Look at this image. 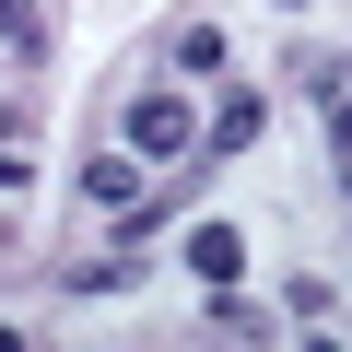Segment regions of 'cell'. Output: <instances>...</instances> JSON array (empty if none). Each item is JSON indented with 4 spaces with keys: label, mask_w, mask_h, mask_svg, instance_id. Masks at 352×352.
I'll use <instances>...</instances> for the list:
<instances>
[{
    "label": "cell",
    "mask_w": 352,
    "mask_h": 352,
    "mask_svg": "<svg viewBox=\"0 0 352 352\" xmlns=\"http://www.w3.org/2000/svg\"><path fill=\"white\" fill-rule=\"evenodd\" d=\"M118 118H129V153H141V164H164V153H188V94H129Z\"/></svg>",
    "instance_id": "1"
},
{
    "label": "cell",
    "mask_w": 352,
    "mask_h": 352,
    "mask_svg": "<svg viewBox=\"0 0 352 352\" xmlns=\"http://www.w3.org/2000/svg\"><path fill=\"white\" fill-rule=\"evenodd\" d=\"M141 200V153H82V212H129Z\"/></svg>",
    "instance_id": "2"
},
{
    "label": "cell",
    "mask_w": 352,
    "mask_h": 352,
    "mask_svg": "<svg viewBox=\"0 0 352 352\" xmlns=\"http://www.w3.org/2000/svg\"><path fill=\"white\" fill-rule=\"evenodd\" d=\"M258 129H270V94H247V82H223V94H212V153H247Z\"/></svg>",
    "instance_id": "3"
},
{
    "label": "cell",
    "mask_w": 352,
    "mask_h": 352,
    "mask_svg": "<svg viewBox=\"0 0 352 352\" xmlns=\"http://www.w3.org/2000/svg\"><path fill=\"white\" fill-rule=\"evenodd\" d=\"M188 270H200V282H235V270H247V235H235V223H188Z\"/></svg>",
    "instance_id": "4"
},
{
    "label": "cell",
    "mask_w": 352,
    "mask_h": 352,
    "mask_svg": "<svg viewBox=\"0 0 352 352\" xmlns=\"http://www.w3.org/2000/svg\"><path fill=\"white\" fill-rule=\"evenodd\" d=\"M36 188V141H24V118L0 106V200H24Z\"/></svg>",
    "instance_id": "5"
},
{
    "label": "cell",
    "mask_w": 352,
    "mask_h": 352,
    "mask_svg": "<svg viewBox=\"0 0 352 352\" xmlns=\"http://www.w3.org/2000/svg\"><path fill=\"white\" fill-rule=\"evenodd\" d=\"M176 71H188V82H223V36L212 24H176Z\"/></svg>",
    "instance_id": "6"
},
{
    "label": "cell",
    "mask_w": 352,
    "mask_h": 352,
    "mask_svg": "<svg viewBox=\"0 0 352 352\" xmlns=\"http://www.w3.org/2000/svg\"><path fill=\"white\" fill-rule=\"evenodd\" d=\"M0 47H12V59H47V24H36V0H0Z\"/></svg>",
    "instance_id": "7"
},
{
    "label": "cell",
    "mask_w": 352,
    "mask_h": 352,
    "mask_svg": "<svg viewBox=\"0 0 352 352\" xmlns=\"http://www.w3.org/2000/svg\"><path fill=\"white\" fill-rule=\"evenodd\" d=\"M282 317H294V329H329V282L294 270V282H282Z\"/></svg>",
    "instance_id": "8"
},
{
    "label": "cell",
    "mask_w": 352,
    "mask_h": 352,
    "mask_svg": "<svg viewBox=\"0 0 352 352\" xmlns=\"http://www.w3.org/2000/svg\"><path fill=\"white\" fill-rule=\"evenodd\" d=\"M212 329H223V340H258V329H270V317H258V305H247V294H235V282H212Z\"/></svg>",
    "instance_id": "9"
},
{
    "label": "cell",
    "mask_w": 352,
    "mask_h": 352,
    "mask_svg": "<svg viewBox=\"0 0 352 352\" xmlns=\"http://www.w3.org/2000/svg\"><path fill=\"white\" fill-rule=\"evenodd\" d=\"M329 153H340V176H352V94H329Z\"/></svg>",
    "instance_id": "10"
},
{
    "label": "cell",
    "mask_w": 352,
    "mask_h": 352,
    "mask_svg": "<svg viewBox=\"0 0 352 352\" xmlns=\"http://www.w3.org/2000/svg\"><path fill=\"white\" fill-rule=\"evenodd\" d=\"M282 12H294V0H282Z\"/></svg>",
    "instance_id": "11"
}]
</instances>
